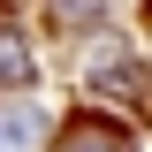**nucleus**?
Here are the masks:
<instances>
[{"instance_id":"nucleus-5","label":"nucleus","mask_w":152,"mask_h":152,"mask_svg":"<svg viewBox=\"0 0 152 152\" xmlns=\"http://www.w3.org/2000/svg\"><path fill=\"white\" fill-rule=\"evenodd\" d=\"M31 137H38V114H0V152H23V145H31Z\"/></svg>"},{"instance_id":"nucleus-1","label":"nucleus","mask_w":152,"mask_h":152,"mask_svg":"<svg viewBox=\"0 0 152 152\" xmlns=\"http://www.w3.org/2000/svg\"><path fill=\"white\" fill-rule=\"evenodd\" d=\"M91 91H99V99H129V107L152 122V69H145V61H114V53H107V61L91 69Z\"/></svg>"},{"instance_id":"nucleus-4","label":"nucleus","mask_w":152,"mask_h":152,"mask_svg":"<svg viewBox=\"0 0 152 152\" xmlns=\"http://www.w3.org/2000/svg\"><path fill=\"white\" fill-rule=\"evenodd\" d=\"M99 15H107V0H53V23L61 31H91Z\"/></svg>"},{"instance_id":"nucleus-2","label":"nucleus","mask_w":152,"mask_h":152,"mask_svg":"<svg viewBox=\"0 0 152 152\" xmlns=\"http://www.w3.org/2000/svg\"><path fill=\"white\" fill-rule=\"evenodd\" d=\"M53 152H137V145H129V129H122V122H107V114H76L69 129H61Z\"/></svg>"},{"instance_id":"nucleus-3","label":"nucleus","mask_w":152,"mask_h":152,"mask_svg":"<svg viewBox=\"0 0 152 152\" xmlns=\"http://www.w3.org/2000/svg\"><path fill=\"white\" fill-rule=\"evenodd\" d=\"M31 76H38V61H31V46H23V31H15V23H0V84L23 91Z\"/></svg>"},{"instance_id":"nucleus-6","label":"nucleus","mask_w":152,"mask_h":152,"mask_svg":"<svg viewBox=\"0 0 152 152\" xmlns=\"http://www.w3.org/2000/svg\"><path fill=\"white\" fill-rule=\"evenodd\" d=\"M145 15H152V8H145Z\"/></svg>"}]
</instances>
